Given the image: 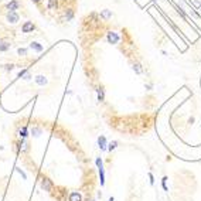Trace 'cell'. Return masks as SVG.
Instances as JSON below:
<instances>
[{
    "label": "cell",
    "mask_w": 201,
    "mask_h": 201,
    "mask_svg": "<svg viewBox=\"0 0 201 201\" xmlns=\"http://www.w3.org/2000/svg\"><path fill=\"white\" fill-rule=\"evenodd\" d=\"M53 187H54V183L48 177H44L41 180V188L44 191H51L53 190Z\"/></svg>",
    "instance_id": "1"
},
{
    "label": "cell",
    "mask_w": 201,
    "mask_h": 201,
    "mask_svg": "<svg viewBox=\"0 0 201 201\" xmlns=\"http://www.w3.org/2000/svg\"><path fill=\"white\" fill-rule=\"evenodd\" d=\"M20 6H21L20 1H17V0H10V3H7V4H6V10L16 11L17 9H20Z\"/></svg>",
    "instance_id": "2"
},
{
    "label": "cell",
    "mask_w": 201,
    "mask_h": 201,
    "mask_svg": "<svg viewBox=\"0 0 201 201\" xmlns=\"http://www.w3.org/2000/svg\"><path fill=\"white\" fill-rule=\"evenodd\" d=\"M20 20V16L16 13V11H9L7 13V21L11 23V24H16V23H19Z\"/></svg>",
    "instance_id": "3"
},
{
    "label": "cell",
    "mask_w": 201,
    "mask_h": 201,
    "mask_svg": "<svg viewBox=\"0 0 201 201\" xmlns=\"http://www.w3.org/2000/svg\"><path fill=\"white\" fill-rule=\"evenodd\" d=\"M35 29V26L33 24V21H26L24 24H23V27H21V31L23 33H33V30Z\"/></svg>",
    "instance_id": "4"
},
{
    "label": "cell",
    "mask_w": 201,
    "mask_h": 201,
    "mask_svg": "<svg viewBox=\"0 0 201 201\" xmlns=\"http://www.w3.org/2000/svg\"><path fill=\"white\" fill-rule=\"evenodd\" d=\"M120 38H119V35H118L115 31H109L108 33V41L111 42V44H116Z\"/></svg>",
    "instance_id": "5"
},
{
    "label": "cell",
    "mask_w": 201,
    "mask_h": 201,
    "mask_svg": "<svg viewBox=\"0 0 201 201\" xmlns=\"http://www.w3.org/2000/svg\"><path fill=\"white\" fill-rule=\"evenodd\" d=\"M70 201H82V197L78 191H72L70 194Z\"/></svg>",
    "instance_id": "6"
},
{
    "label": "cell",
    "mask_w": 201,
    "mask_h": 201,
    "mask_svg": "<svg viewBox=\"0 0 201 201\" xmlns=\"http://www.w3.org/2000/svg\"><path fill=\"white\" fill-rule=\"evenodd\" d=\"M98 145H99V149H101V150H106V139H105V136H99V138H98Z\"/></svg>",
    "instance_id": "7"
},
{
    "label": "cell",
    "mask_w": 201,
    "mask_h": 201,
    "mask_svg": "<svg viewBox=\"0 0 201 201\" xmlns=\"http://www.w3.org/2000/svg\"><path fill=\"white\" fill-rule=\"evenodd\" d=\"M96 92H98V101L99 102H104L105 101V89L104 88H98Z\"/></svg>",
    "instance_id": "8"
},
{
    "label": "cell",
    "mask_w": 201,
    "mask_h": 201,
    "mask_svg": "<svg viewBox=\"0 0 201 201\" xmlns=\"http://www.w3.org/2000/svg\"><path fill=\"white\" fill-rule=\"evenodd\" d=\"M9 50H10V42L0 41V51H1V53H6V51H9Z\"/></svg>",
    "instance_id": "9"
},
{
    "label": "cell",
    "mask_w": 201,
    "mask_h": 201,
    "mask_svg": "<svg viewBox=\"0 0 201 201\" xmlns=\"http://www.w3.org/2000/svg\"><path fill=\"white\" fill-rule=\"evenodd\" d=\"M72 19H74V11L70 9V10L65 11V14H64V21H71Z\"/></svg>",
    "instance_id": "10"
},
{
    "label": "cell",
    "mask_w": 201,
    "mask_h": 201,
    "mask_svg": "<svg viewBox=\"0 0 201 201\" xmlns=\"http://www.w3.org/2000/svg\"><path fill=\"white\" fill-rule=\"evenodd\" d=\"M47 7H48L50 10H55V9L58 7V0H48Z\"/></svg>",
    "instance_id": "11"
},
{
    "label": "cell",
    "mask_w": 201,
    "mask_h": 201,
    "mask_svg": "<svg viewBox=\"0 0 201 201\" xmlns=\"http://www.w3.org/2000/svg\"><path fill=\"white\" fill-rule=\"evenodd\" d=\"M30 48H33V50H35V51H38V53L44 50V47H42L41 44H40V42H35V41L30 44Z\"/></svg>",
    "instance_id": "12"
},
{
    "label": "cell",
    "mask_w": 201,
    "mask_h": 201,
    "mask_svg": "<svg viewBox=\"0 0 201 201\" xmlns=\"http://www.w3.org/2000/svg\"><path fill=\"white\" fill-rule=\"evenodd\" d=\"M133 71H135V72H136L138 75H142V74H143V68H142V65H140L139 63H135V64H133Z\"/></svg>",
    "instance_id": "13"
},
{
    "label": "cell",
    "mask_w": 201,
    "mask_h": 201,
    "mask_svg": "<svg viewBox=\"0 0 201 201\" xmlns=\"http://www.w3.org/2000/svg\"><path fill=\"white\" fill-rule=\"evenodd\" d=\"M27 133H29V132H27V127H26V126H23L20 130L17 132V135H19L21 139H26V138H27Z\"/></svg>",
    "instance_id": "14"
},
{
    "label": "cell",
    "mask_w": 201,
    "mask_h": 201,
    "mask_svg": "<svg viewBox=\"0 0 201 201\" xmlns=\"http://www.w3.org/2000/svg\"><path fill=\"white\" fill-rule=\"evenodd\" d=\"M98 170H99V177H101V186H104V184H105V173H104V166L98 167Z\"/></svg>",
    "instance_id": "15"
},
{
    "label": "cell",
    "mask_w": 201,
    "mask_h": 201,
    "mask_svg": "<svg viewBox=\"0 0 201 201\" xmlns=\"http://www.w3.org/2000/svg\"><path fill=\"white\" fill-rule=\"evenodd\" d=\"M35 82H37L38 85H45L47 84V79H45V77L38 75V77H35Z\"/></svg>",
    "instance_id": "16"
},
{
    "label": "cell",
    "mask_w": 201,
    "mask_h": 201,
    "mask_svg": "<svg viewBox=\"0 0 201 201\" xmlns=\"http://www.w3.org/2000/svg\"><path fill=\"white\" fill-rule=\"evenodd\" d=\"M101 17H104L105 20H108V19H111L112 17V13L109 10H102L101 11Z\"/></svg>",
    "instance_id": "17"
},
{
    "label": "cell",
    "mask_w": 201,
    "mask_h": 201,
    "mask_svg": "<svg viewBox=\"0 0 201 201\" xmlns=\"http://www.w3.org/2000/svg\"><path fill=\"white\" fill-rule=\"evenodd\" d=\"M116 147H118V142H116V140H113V142H111V143L108 145V150H109V152L115 150Z\"/></svg>",
    "instance_id": "18"
},
{
    "label": "cell",
    "mask_w": 201,
    "mask_h": 201,
    "mask_svg": "<svg viewBox=\"0 0 201 201\" xmlns=\"http://www.w3.org/2000/svg\"><path fill=\"white\" fill-rule=\"evenodd\" d=\"M17 53H19L20 57H26V55H27V50H26V48H19Z\"/></svg>",
    "instance_id": "19"
},
{
    "label": "cell",
    "mask_w": 201,
    "mask_h": 201,
    "mask_svg": "<svg viewBox=\"0 0 201 201\" xmlns=\"http://www.w3.org/2000/svg\"><path fill=\"white\" fill-rule=\"evenodd\" d=\"M33 135H34V136H40V135H41V129H40V127H34V129H33Z\"/></svg>",
    "instance_id": "20"
},
{
    "label": "cell",
    "mask_w": 201,
    "mask_h": 201,
    "mask_svg": "<svg viewBox=\"0 0 201 201\" xmlns=\"http://www.w3.org/2000/svg\"><path fill=\"white\" fill-rule=\"evenodd\" d=\"M166 181H167V177H163V180H161V186H163V190L164 191H169L167 190V186H166Z\"/></svg>",
    "instance_id": "21"
},
{
    "label": "cell",
    "mask_w": 201,
    "mask_h": 201,
    "mask_svg": "<svg viewBox=\"0 0 201 201\" xmlns=\"http://www.w3.org/2000/svg\"><path fill=\"white\" fill-rule=\"evenodd\" d=\"M4 70H6V71H11V70H14V65H13V64H6V65H4Z\"/></svg>",
    "instance_id": "22"
},
{
    "label": "cell",
    "mask_w": 201,
    "mask_h": 201,
    "mask_svg": "<svg viewBox=\"0 0 201 201\" xmlns=\"http://www.w3.org/2000/svg\"><path fill=\"white\" fill-rule=\"evenodd\" d=\"M24 79H26V81L31 79V74H30V72H26V74H24Z\"/></svg>",
    "instance_id": "23"
},
{
    "label": "cell",
    "mask_w": 201,
    "mask_h": 201,
    "mask_svg": "<svg viewBox=\"0 0 201 201\" xmlns=\"http://www.w3.org/2000/svg\"><path fill=\"white\" fill-rule=\"evenodd\" d=\"M149 179H150V184H154V177L152 173H149Z\"/></svg>",
    "instance_id": "24"
},
{
    "label": "cell",
    "mask_w": 201,
    "mask_h": 201,
    "mask_svg": "<svg viewBox=\"0 0 201 201\" xmlns=\"http://www.w3.org/2000/svg\"><path fill=\"white\" fill-rule=\"evenodd\" d=\"M109 201H115V200H113V197H111V198H109Z\"/></svg>",
    "instance_id": "25"
},
{
    "label": "cell",
    "mask_w": 201,
    "mask_h": 201,
    "mask_svg": "<svg viewBox=\"0 0 201 201\" xmlns=\"http://www.w3.org/2000/svg\"><path fill=\"white\" fill-rule=\"evenodd\" d=\"M33 1H34V3H38V1H40V0H33Z\"/></svg>",
    "instance_id": "26"
},
{
    "label": "cell",
    "mask_w": 201,
    "mask_h": 201,
    "mask_svg": "<svg viewBox=\"0 0 201 201\" xmlns=\"http://www.w3.org/2000/svg\"><path fill=\"white\" fill-rule=\"evenodd\" d=\"M1 1H4V0H1Z\"/></svg>",
    "instance_id": "27"
}]
</instances>
